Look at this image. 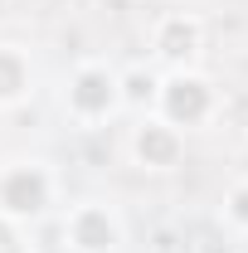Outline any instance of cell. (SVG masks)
Segmentation results:
<instances>
[{
    "label": "cell",
    "mask_w": 248,
    "mask_h": 253,
    "mask_svg": "<svg viewBox=\"0 0 248 253\" xmlns=\"http://www.w3.org/2000/svg\"><path fill=\"white\" fill-rule=\"evenodd\" d=\"M97 88H102V78H83V93H78V102H83V107H97V102H102V93H97Z\"/></svg>",
    "instance_id": "1"
}]
</instances>
